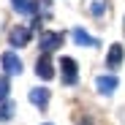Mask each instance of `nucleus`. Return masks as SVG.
Here are the masks:
<instances>
[{
  "label": "nucleus",
  "mask_w": 125,
  "mask_h": 125,
  "mask_svg": "<svg viewBox=\"0 0 125 125\" xmlns=\"http://www.w3.org/2000/svg\"><path fill=\"white\" fill-rule=\"evenodd\" d=\"M38 46H41V52H44V54H52L54 49L62 46V33H60V30H41Z\"/></svg>",
  "instance_id": "1"
},
{
  "label": "nucleus",
  "mask_w": 125,
  "mask_h": 125,
  "mask_svg": "<svg viewBox=\"0 0 125 125\" xmlns=\"http://www.w3.org/2000/svg\"><path fill=\"white\" fill-rule=\"evenodd\" d=\"M60 71H62V84L73 87L79 82V68H76V60L73 57H60Z\"/></svg>",
  "instance_id": "2"
},
{
  "label": "nucleus",
  "mask_w": 125,
  "mask_h": 125,
  "mask_svg": "<svg viewBox=\"0 0 125 125\" xmlns=\"http://www.w3.org/2000/svg\"><path fill=\"white\" fill-rule=\"evenodd\" d=\"M30 38H33V27H25V25H16L11 33H8V44L14 49H22L30 44Z\"/></svg>",
  "instance_id": "3"
},
{
  "label": "nucleus",
  "mask_w": 125,
  "mask_h": 125,
  "mask_svg": "<svg viewBox=\"0 0 125 125\" xmlns=\"http://www.w3.org/2000/svg\"><path fill=\"white\" fill-rule=\"evenodd\" d=\"M0 62H3L6 76H19V73H22V60L16 57V52H3Z\"/></svg>",
  "instance_id": "4"
},
{
  "label": "nucleus",
  "mask_w": 125,
  "mask_h": 125,
  "mask_svg": "<svg viewBox=\"0 0 125 125\" xmlns=\"http://www.w3.org/2000/svg\"><path fill=\"white\" fill-rule=\"evenodd\" d=\"M35 76L44 79V82H52V79H54V65H52L49 54H41V57L35 60Z\"/></svg>",
  "instance_id": "5"
},
{
  "label": "nucleus",
  "mask_w": 125,
  "mask_h": 125,
  "mask_svg": "<svg viewBox=\"0 0 125 125\" xmlns=\"http://www.w3.org/2000/svg\"><path fill=\"white\" fill-rule=\"evenodd\" d=\"M122 60H125V49H122V44H112V46H109V54H106V68L117 71V68L122 65Z\"/></svg>",
  "instance_id": "6"
},
{
  "label": "nucleus",
  "mask_w": 125,
  "mask_h": 125,
  "mask_svg": "<svg viewBox=\"0 0 125 125\" xmlns=\"http://www.w3.org/2000/svg\"><path fill=\"white\" fill-rule=\"evenodd\" d=\"M117 87H120L117 76H98V79H95V90H98L101 95H112Z\"/></svg>",
  "instance_id": "7"
},
{
  "label": "nucleus",
  "mask_w": 125,
  "mask_h": 125,
  "mask_svg": "<svg viewBox=\"0 0 125 125\" xmlns=\"http://www.w3.org/2000/svg\"><path fill=\"white\" fill-rule=\"evenodd\" d=\"M27 98H30V103H33V106L46 109V103H49V90H46V87H33Z\"/></svg>",
  "instance_id": "8"
},
{
  "label": "nucleus",
  "mask_w": 125,
  "mask_h": 125,
  "mask_svg": "<svg viewBox=\"0 0 125 125\" xmlns=\"http://www.w3.org/2000/svg\"><path fill=\"white\" fill-rule=\"evenodd\" d=\"M71 38L76 41L79 46H98V38H93L87 30H82V27H73L71 30Z\"/></svg>",
  "instance_id": "9"
},
{
  "label": "nucleus",
  "mask_w": 125,
  "mask_h": 125,
  "mask_svg": "<svg viewBox=\"0 0 125 125\" xmlns=\"http://www.w3.org/2000/svg\"><path fill=\"white\" fill-rule=\"evenodd\" d=\"M16 14H35V0H11Z\"/></svg>",
  "instance_id": "10"
},
{
  "label": "nucleus",
  "mask_w": 125,
  "mask_h": 125,
  "mask_svg": "<svg viewBox=\"0 0 125 125\" xmlns=\"http://www.w3.org/2000/svg\"><path fill=\"white\" fill-rule=\"evenodd\" d=\"M14 114H16V103H11V101L0 103V122H8Z\"/></svg>",
  "instance_id": "11"
},
{
  "label": "nucleus",
  "mask_w": 125,
  "mask_h": 125,
  "mask_svg": "<svg viewBox=\"0 0 125 125\" xmlns=\"http://www.w3.org/2000/svg\"><path fill=\"white\" fill-rule=\"evenodd\" d=\"M8 93H11V87H8V76L3 73V76H0V103L8 101Z\"/></svg>",
  "instance_id": "12"
},
{
  "label": "nucleus",
  "mask_w": 125,
  "mask_h": 125,
  "mask_svg": "<svg viewBox=\"0 0 125 125\" xmlns=\"http://www.w3.org/2000/svg\"><path fill=\"white\" fill-rule=\"evenodd\" d=\"M90 14H93L95 19H101L103 14H106V3H103V0H95V3L90 6Z\"/></svg>",
  "instance_id": "13"
},
{
  "label": "nucleus",
  "mask_w": 125,
  "mask_h": 125,
  "mask_svg": "<svg viewBox=\"0 0 125 125\" xmlns=\"http://www.w3.org/2000/svg\"><path fill=\"white\" fill-rule=\"evenodd\" d=\"M122 27H125V19H122Z\"/></svg>",
  "instance_id": "14"
},
{
  "label": "nucleus",
  "mask_w": 125,
  "mask_h": 125,
  "mask_svg": "<svg viewBox=\"0 0 125 125\" xmlns=\"http://www.w3.org/2000/svg\"><path fill=\"white\" fill-rule=\"evenodd\" d=\"M44 125H52V122H44Z\"/></svg>",
  "instance_id": "15"
}]
</instances>
